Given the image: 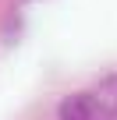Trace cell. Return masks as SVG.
Segmentation results:
<instances>
[{
  "mask_svg": "<svg viewBox=\"0 0 117 120\" xmlns=\"http://www.w3.org/2000/svg\"><path fill=\"white\" fill-rule=\"evenodd\" d=\"M96 99L92 95H68L64 102H61V120H96Z\"/></svg>",
  "mask_w": 117,
  "mask_h": 120,
  "instance_id": "1",
  "label": "cell"
},
{
  "mask_svg": "<svg viewBox=\"0 0 117 120\" xmlns=\"http://www.w3.org/2000/svg\"><path fill=\"white\" fill-rule=\"evenodd\" d=\"M92 99H96V109H99V113H106V116H113V113H117V74H110V78H103V81L96 85V92H92Z\"/></svg>",
  "mask_w": 117,
  "mask_h": 120,
  "instance_id": "2",
  "label": "cell"
}]
</instances>
